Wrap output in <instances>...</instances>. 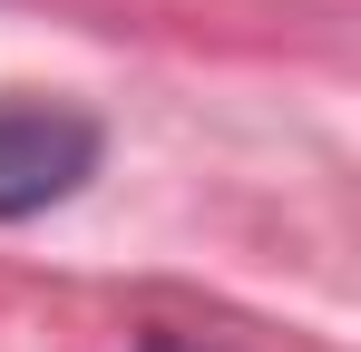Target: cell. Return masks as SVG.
I'll return each instance as SVG.
<instances>
[{
  "instance_id": "cell-1",
  "label": "cell",
  "mask_w": 361,
  "mask_h": 352,
  "mask_svg": "<svg viewBox=\"0 0 361 352\" xmlns=\"http://www.w3.org/2000/svg\"><path fill=\"white\" fill-rule=\"evenodd\" d=\"M108 157V127L68 98H0V225L68 206Z\"/></svg>"
},
{
  "instance_id": "cell-2",
  "label": "cell",
  "mask_w": 361,
  "mask_h": 352,
  "mask_svg": "<svg viewBox=\"0 0 361 352\" xmlns=\"http://www.w3.org/2000/svg\"><path fill=\"white\" fill-rule=\"evenodd\" d=\"M147 352H176V343H147Z\"/></svg>"
}]
</instances>
